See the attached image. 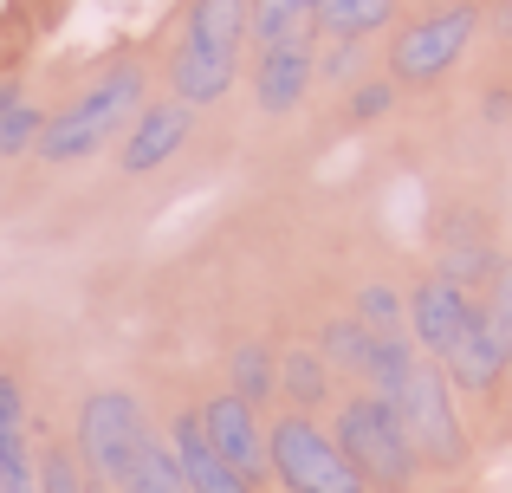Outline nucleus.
<instances>
[{"label":"nucleus","mask_w":512,"mask_h":493,"mask_svg":"<svg viewBox=\"0 0 512 493\" xmlns=\"http://www.w3.org/2000/svg\"><path fill=\"white\" fill-rule=\"evenodd\" d=\"M331 435H338V448L350 455V468L363 474L370 493H409L415 481H422V455H415L402 416L383 403V396H370V390L344 396Z\"/></svg>","instance_id":"f257e3e1"},{"label":"nucleus","mask_w":512,"mask_h":493,"mask_svg":"<svg viewBox=\"0 0 512 493\" xmlns=\"http://www.w3.org/2000/svg\"><path fill=\"white\" fill-rule=\"evenodd\" d=\"M137 111H143V65H117V72H104L78 104H65L59 117H46L33 150L46 156V163H85L117 130H130Z\"/></svg>","instance_id":"f03ea898"},{"label":"nucleus","mask_w":512,"mask_h":493,"mask_svg":"<svg viewBox=\"0 0 512 493\" xmlns=\"http://www.w3.org/2000/svg\"><path fill=\"white\" fill-rule=\"evenodd\" d=\"M266 461H273V481L286 493H370L363 474L350 468V455L338 448V435L318 429L299 409L266 429Z\"/></svg>","instance_id":"7ed1b4c3"},{"label":"nucleus","mask_w":512,"mask_h":493,"mask_svg":"<svg viewBox=\"0 0 512 493\" xmlns=\"http://www.w3.org/2000/svg\"><path fill=\"white\" fill-rule=\"evenodd\" d=\"M389 409L402 416V429H409L422 468L454 474L467 461V429H461V409H454V383H448V370H441L435 357H415L409 383H402V396Z\"/></svg>","instance_id":"20e7f679"},{"label":"nucleus","mask_w":512,"mask_h":493,"mask_svg":"<svg viewBox=\"0 0 512 493\" xmlns=\"http://www.w3.org/2000/svg\"><path fill=\"white\" fill-rule=\"evenodd\" d=\"M480 0H461V7H428L422 20H409L396 39H389V78L396 85H435L461 65V52L474 46L480 33Z\"/></svg>","instance_id":"39448f33"},{"label":"nucleus","mask_w":512,"mask_h":493,"mask_svg":"<svg viewBox=\"0 0 512 493\" xmlns=\"http://www.w3.org/2000/svg\"><path fill=\"white\" fill-rule=\"evenodd\" d=\"M143 442H150V422H143V403L130 390L85 396V409H78V468H85V481L117 487Z\"/></svg>","instance_id":"423d86ee"},{"label":"nucleus","mask_w":512,"mask_h":493,"mask_svg":"<svg viewBox=\"0 0 512 493\" xmlns=\"http://www.w3.org/2000/svg\"><path fill=\"white\" fill-rule=\"evenodd\" d=\"M441 370H448V383H454L461 396H493V390L512 377V370H506V338H500V325H493L487 299H474V312H467L461 338L448 344Z\"/></svg>","instance_id":"0eeeda50"},{"label":"nucleus","mask_w":512,"mask_h":493,"mask_svg":"<svg viewBox=\"0 0 512 493\" xmlns=\"http://www.w3.org/2000/svg\"><path fill=\"white\" fill-rule=\"evenodd\" d=\"M195 416H201V429H208V442L221 448V461H234V468L247 474L253 487H260L266 474H273V461H266V429H260V409H253L247 396L221 390L214 403H201Z\"/></svg>","instance_id":"6e6552de"},{"label":"nucleus","mask_w":512,"mask_h":493,"mask_svg":"<svg viewBox=\"0 0 512 493\" xmlns=\"http://www.w3.org/2000/svg\"><path fill=\"white\" fill-rule=\"evenodd\" d=\"M467 312H474V292H461L454 279H441V273H422L415 292H409V338H415V351L441 364L448 344L461 338Z\"/></svg>","instance_id":"1a4fd4ad"},{"label":"nucleus","mask_w":512,"mask_h":493,"mask_svg":"<svg viewBox=\"0 0 512 493\" xmlns=\"http://www.w3.org/2000/svg\"><path fill=\"white\" fill-rule=\"evenodd\" d=\"M188 130H195V111H188L182 98H169V104H143L137 117H130V130H124V176H150V169H163L175 150L188 143Z\"/></svg>","instance_id":"9d476101"},{"label":"nucleus","mask_w":512,"mask_h":493,"mask_svg":"<svg viewBox=\"0 0 512 493\" xmlns=\"http://www.w3.org/2000/svg\"><path fill=\"white\" fill-rule=\"evenodd\" d=\"M312 78H318V46H312V39L260 46V59H253V98H260V111L286 117L292 104H305Z\"/></svg>","instance_id":"9b49d317"},{"label":"nucleus","mask_w":512,"mask_h":493,"mask_svg":"<svg viewBox=\"0 0 512 493\" xmlns=\"http://www.w3.org/2000/svg\"><path fill=\"white\" fill-rule=\"evenodd\" d=\"M175 461H182V481L188 493H253V481L234 468V461H221V448L208 442V429H201V416L188 409V416H175V435H169Z\"/></svg>","instance_id":"f8f14e48"},{"label":"nucleus","mask_w":512,"mask_h":493,"mask_svg":"<svg viewBox=\"0 0 512 493\" xmlns=\"http://www.w3.org/2000/svg\"><path fill=\"white\" fill-rule=\"evenodd\" d=\"M240 78V52H214V46H195V39H182L169 59V91L195 111V104H221L227 91H234Z\"/></svg>","instance_id":"ddd939ff"},{"label":"nucleus","mask_w":512,"mask_h":493,"mask_svg":"<svg viewBox=\"0 0 512 493\" xmlns=\"http://www.w3.org/2000/svg\"><path fill=\"white\" fill-rule=\"evenodd\" d=\"M0 493H39V461L26 448V396L0 370Z\"/></svg>","instance_id":"4468645a"},{"label":"nucleus","mask_w":512,"mask_h":493,"mask_svg":"<svg viewBox=\"0 0 512 493\" xmlns=\"http://www.w3.org/2000/svg\"><path fill=\"white\" fill-rule=\"evenodd\" d=\"M188 39H195V46H214V52H240L253 39V0H195Z\"/></svg>","instance_id":"2eb2a0df"},{"label":"nucleus","mask_w":512,"mask_h":493,"mask_svg":"<svg viewBox=\"0 0 512 493\" xmlns=\"http://www.w3.org/2000/svg\"><path fill=\"white\" fill-rule=\"evenodd\" d=\"M396 7L402 0H318L312 33L318 39H370V33H383V26L396 20Z\"/></svg>","instance_id":"dca6fc26"},{"label":"nucleus","mask_w":512,"mask_h":493,"mask_svg":"<svg viewBox=\"0 0 512 493\" xmlns=\"http://www.w3.org/2000/svg\"><path fill=\"white\" fill-rule=\"evenodd\" d=\"M279 390H286V403L299 409H318V403H331V364H325V351L318 344H299V351H286L279 357Z\"/></svg>","instance_id":"f3484780"},{"label":"nucleus","mask_w":512,"mask_h":493,"mask_svg":"<svg viewBox=\"0 0 512 493\" xmlns=\"http://www.w3.org/2000/svg\"><path fill=\"white\" fill-rule=\"evenodd\" d=\"M117 493H188V481H182V461H175V448L163 442V435H150V442L137 448V461L124 468Z\"/></svg>","instance_id":"a211bd4d"},{"label":"nucleus","mask_w":512,"mask_h":493,"mask_svg":"<svg viewBox=\"0 0 512 493\" xmlns=\"http://www.w3.org/2000/svg\"><path fill=\"white\" fill-rule=\"evenodd\" d=\"M318 351H325V364L331 370H344V377H370V357H376V338L357 325V312H344V318H331L325 331H318Z\"/></svg>","instance_id":"6ab92c4d"},{"label":"nucleus","mask_w":512,"mask_h":493,"mask_svg":"<svg viewBox=\"0 0 512 493\" xmlns=\"http://www.w3.org/2000/svg\"><path fill=\"white\" fill-rule=\"evenodd\" d=\"M318 0H253V39L260 46H286V39H312Z\"/></svg>","instance_id":"aec40b11"},{"label":"nucleus","mask_w":512,"mask_h":493,"mask_svg":"<svg viewBox=\"0 0 512 493\" xmlns=\"http://www.w3.org/2000/svg\"><path fill=\"white\" fill-rule=\"evenodd\" d=\"M227 377H234V396H247V403L260 409V403H273V396H279V357L266 351L260 338H247L234 351V364H227Z\"/></svg>","instance_id":"412c9836"},{"label":"nucleus","mask_w":512,"mask_h":493,"mask_svg":"<svg viewBox=\"0 0 512 493\" xmlns=\"http://www.w3.org/2000/svg\"><path fill=\"white\" fill-rule=\"evenodd\" d=\"M357 325L370 331V338H409V299H402L396 286H383V279H370V286L357 292Z\"/></svg>","instance_id":"4be33fe9"},{"label":"nucleus","mask_w":512,"mask_h":493,"mask_svg":"<svg viewBox=\"0 0 512 493\" xmlns=\"http://www.w3.org/2000/svg\"><path fill=\"white\" fill-rule=\"evenodd\" d=\"M39 130H46V111H39V104H26V98H13L7 111H0V163H7V156H20V150H33Z\"/></svg>","instance_id":"5701e85b"},{"label":"nucleus","mask_w":512,"mask_h":493,"mask_svg":"<svg viewBox=\"0 0 512 493\" xmlns=\"http://www.w3.org/2000/svg\"><path fill=\"white\" fill-rule=\"evenodd\" d=\"M39 493H91L85 468H78V448H59V442H52L46 455H39Z\"/></svg>","instance_id":"b1692460"},{"label":"nucleus","mask_w":512,"mask_h":493,"mask_svg":"<svg viewBox=\"0 0 512 493\" xmlns=\"http://www.w3.org/2000/svg\"><path fill=\"white\" fill-rule=\"evenodd\" d=\"M357 72H363V39H325V52H318V78L350 85Z\"/></svg>","instance_id":"393cba45"},{"label":"nucleus","mask_w":512,"mask_h":493,"mask_svg":"<svg viewBox=\"0 0 512 493\" xmlns=\"http://www.w3.org/2000/svg\"><path fill=\"white\" fill-rule=\"evenodd\" d=\"M389 111H396V78H370V85L350 91V124H376Z\"/></svg>","instance_id":"a878e982"},{"label":"nucleus","mask_w":512,"mask_h":493,"mask_svg":"<svg viewBox=\"0 0 512 493\" xmlns=\"http://www.w3.org/2000/svg\"><path fill=\"white\" fill-rule=\"evenodd\" d=\"M487 312H493V325H500V338H506V370H512V260L500 266V279L487 286Z\"/></svg>","instance_id":"bb28decb"},{"label":"nucleus","mask_w":512,"mask_h":493,"mask_svg":"<svg viewBox=\"0 0 512 493\" xmlns=\"http://www.w3.org/2000/svg\"><path fill=\"white\" fill-rule=\"evenodd\" d=\"M487 20H493V33H500V39H512V0H493Z\"/></svg>","instance_id":"cd10ccee"},{"label":"nucleus","mask_w":512,"mask_h":493,"mask_svg":"<svg viewBox=\"0 0 512 493\" xmlns=\"http://www.w3.org/2000/svg\"><path fill=\"white\" fill-rule=\"evenodd\" d=\"M13 98H20V91H7V85H0V111H7V104H13Z\"/></svg>","instance_id":"c85d7f7f"},{"label":"nucleus","mask_w":512,"mask_h":493,"mask_svg":"<svg viewBox=\"0 0 512 493\" xmlns=\"http://www.w3.org/2000/svg\"><path fill=\"white\" fill-rule=\"evenodd\" d=\"M422 7H461V0H422Z\"/></svg>","instance_id":"c756f323"}]
</instances>
